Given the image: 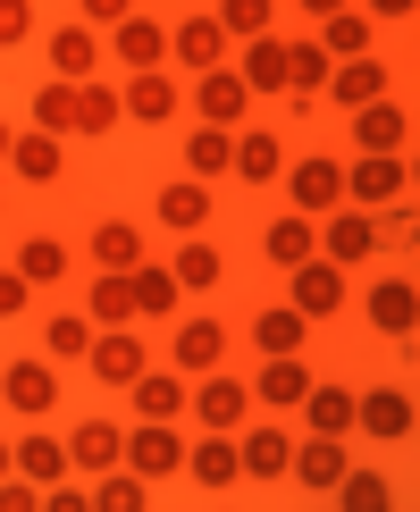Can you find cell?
Listing matches in <instances>:
<instances>
[{
  "instance_id": "cell-1",
  "label": "cell",
  "mask_w": 420,
  "mask_h": 512,
  "mask_svg": "<svg viewBox=\"0 0 420 512\" xmlns=\"http://www.w3.org/2000/svg\"><path fill=\"white\" fill-rule=\"evenodd\" d=\"M286 202L303 210V219H328V210L345 202V160H328V152L286 160Z\"/></svg>"
},
{
  "instance_id": "cell-2",
  "label": "cell",
  "mask_w": 420,
  "mask_h": 512,
  "mask_svg": "<svg viewBox=\"0 0 420 512\" xmlns=\"http://www.w3.org/2000/svg\"><path fill=\"white\" fill-rule=\"evenodd\" d=\"M286 277H294V294H286V303L303 311L311 328H320V319H336V311H345V269H336L328 252H311V261H294Z\"/></svg>"
},
{
  "instance_id": "cell-3",
  "label": "cell",
  "mask_w": 420,
  "mask_h": 512,
  "mask_svg": "<svg viewBox=\"0 0 420 512\" xmlns=\"http://www.w3.org/2000/svg\"><path fill=\"white\" fill-rule=\"evenodd\" d=\"M412 194V168L404 152H362L345 168V202H370V210H387V202H404Z\"/></svg>"
},
{
  "instance_id": "cell-4",
  "label": "cell",
  "mask_w": 420,
  "mask_h": 512,
  "mask_svg": "<svg viewBox=\"0 0 420 512\" xmlns=\"http://www.w3.org/2000/svg\"><path fill=\"white\" fill-rule=\"evenodd\" d=\"M126 471H143V479H168V471H185V437H177V420H135L126 429Z\"/></svg>"
},
{
  "instance_id": "cell-5",
  "label": "cell",
  "mask_w": 420,
  "mask_h": 512,
  "mask_svg": "<svg viewBox=\"0 0 420 512\" xmlns=\"http://www.w3.org/2000/svg\"><path fill=\"white\" fill-rule=\"evenodd\" d=\"M185 403H194V420H202V429L236 437V429H244V412H252V387H244V378H227V370H202V387L185 395Z\"/></svg>"
},
{
  "instance_id": "cell-6",
  "label": "cell",
  "mask_w": 420,
  "mask_h": 512,
  "mask_svg": "<svg viewBox=\"0 0 420 512\" xmlns=\"http://www.w3.org/2000/svg\"><path fill=\"white\" fill-rule=\"evenodd\" d=\"M227 361V319H210V311H194L177 336H168V370H185V378H202V370H219Z\"/></svg>"
},
{
  "instance_id": "cell-7",
  "label": "cell",
  "mask_w": 420,
  "mask_h": 512,
  "mask_svg": "<svg viewBox=\"0 0 420 512\" xmlns=\"http://www.w3.org/2000/svg\"><path fill=\"white\" fill-rule=\"evenodd\" d=\"M168 59H177V68H227V26L210 9H194V17H177V26H168Z\"/></svg>"
},
{
  "instance_id": "cell-8",
  "label": "cell",
  "mask_w": 420,
  "mask_h": 512,
  "mask_svg": "<svg viewBox=\"0 0 420 512\" xmlns=\"http://www.w3.org/2000/svg\"><path fill=\"white\" fill-rule=\"evenodd\" d=\"M84 361H93V378H101V387H135V378L152 370L143 336H126V328H93V345H84Z\"/></svg>"
},
{
  "instance_id": "cell-9",
  "label": "cell",
  "mask_w": 420,
  "mask_h": 512,
  "mask_svg": "<svg viewBox=\"0 0 420 512\" xmlns=\"http://www.w3.org/2000/svg\"><path fill=\"white\" fill-rule=\"evenodd\" d=\"M412 420H420V412H412V395L395 387V378H387V387H370V395H353V429H370L378 445H404Z\"/></svg>"
},
{
  "instance_id": "cell-10",
  "label": "cell",
  "mask_w": 420,
  "mask_h": 512,
  "mask_svg": "<svg viewBox=\"0 0 420 512\" xmlns=\"http://www.w3.org/2000/svg\"><path fill=\"white\" fill-rule=\"evenodd\" d=\"M118 110H126V118H143V126H168V118L185 110V93H177V76H168V68H126Z\"/></svg>"
},
{
  "instance_id": "cell-11",
  "label": "cell",
  "mask_w": 420,
  "mask_h": 512,
  "mask_svg": "<svg viewBox=\"0 0 420 512\" xmlns=\"http://www.w3.org/2000/svg\"><path fill=\"white\" fill-rule=\"evenodd\" d=\"M320 252H328L336 269L370 261V252H378V219H370L362 202H336V210H328V227H320Z\"/></svg>"
},
{
  "instance_id": "cell-12",
  "label": "cell",
  "mask_w": 420,
  "mask_h": 512,
  "mask_svg": "<svg viewBox=\"0 0 420 512\" xmlns=\"http://www.w3.org/2000/svg\"><path fill=\"white\" fill-rule=\"evenodd\" d=\"M194 110H202V126H244V118H252L244 76H236V68H202V76H194Z\"/></svg>"
},
{
  "instance_id": "cell-13",
  "label": "cell",
  "mask_w": 420,
  "mask_h": 512,
  "mask_svg": "<svg viewBox=\"0 0 420 512\" xmlns=\"http://www.w3.org/2000/svg\"><path fill=\"white\" fill-rule=\"evenodd\" d=\"M0 395H9V412L42 420L59 403V361H9V370H0Z\"/></svg>"
},
{
  "instance_id": "cell-14",
  "label": "cell",
  "mask_w": 420,
  "mask_h": 512,
  "mask_svg": "<svg viewBox=\"0 0 420 512\" xmlns=\"http://www.w3.org/2000/svg\"><path fill=\"white\" fill-rule=\"evenodd\" d=\"M286 479H303L311 496H336V479H345V437H294Z\"/></svg>"
},
{
  "instance_id": "cell-15",
  "label": "cell",
  "mask_w": 420,
  "mask_h": 512,
  "mask_svg": "<svg viewBox=\"0 0 420 512\" xmlns=\"http://www.w3.org/2000/svg\"><path fill=\"white\" fill-rule=\"evenodd\" d=\"M110 59H118V68H160V59H168V26L143 17V9H126L110 26Z\"/></svg>"
},
{
  "instance_id": "cell-16",
  "label": "cell",
  "mask_w": 420,
  "mask_h": 512,
  "mask_svg": "<svg viewBox=\"0 0 420 512\" xmlns=\"http://www.w3.org/2000/svg\"><path fill=\"white\" fill-rule=\"evenodd\" d=\"M353 118V143H362V152H404V135H412V110L404 101H362V110H345Z\"/></svg>"
},
{
  "instance_id": "cell-17",
  "label": "cell",
  "mask_w": 420,
  "mask_h": 512,
  "mask_svg": "<svg viewBox=\"0 0 420 512\" xmlns=\"http://www.w3.org/2000/svg\"><path fill=\"white\" fill-rule=\"evenodd\" d=\"M185 471H194V487L202 496H227L244 471H236V437H219V429H202L194 445H185Z\"/></svg>"
},
{
  "instance_id": "cell-18",
  "label": "cell",
  "mask_w": 420,
  "mask_h": 512,
  "mask_svg": "<svg viewBox=\"0 0 420 512\" xmlns=\"http://www.w3.org/2000/svg\"><path fill=\"white\" fill-rule=\"evenodd\" d=\"M227 168H236L244 185H278V177H286V143L269 135V126H236V152H227Z\"/></svg>"
},
{
  "instance_id": "cell-19",
  "label": "cell",
  "mask_w": 420,
  "mask_h": 512,
  "mask_svg": "<svg viewBox=\"0 0 420 512\" xmlns=\"http://www.w3.org/2000/svg\"><path fill=\"white\" fill-rule=\"evenodd\" d=\"M362 311H370V328H378V336H412V319H420L412 277H404V269H387V277H378V286L362 294Z\"/></svg>"
},
{
  "instance_id": "cell-20",
  "label": "cell",
  "mask_w": 420,
  "mask_h": 512,
  "mask_svg": "<svg viewBox=\"0 0 420 512\" xmlns=\"http://www.w3.org/2000/svg\"><path fill=\"white\" fill-rule=\"evenodd\" d=\"M294 412H303L311 437H353V387H336V378H311Z\"/></svg>"
},
{
  "instance_id": "cell-21",
  "label": "cell",
  "mask_w": 420,
  "mask_h": 512,
  "mask_svg": "<svg viewBox=\"0 0 420 512\" xmlns=\"http://www.w3.org/2000/svg\"><path fill=\"white\" fill-rule=\"evenodd\" d=\"M286 454H294V437L278 429V420L236 429V471H244V479H286Z\"/></svg>"
},
{
  "instance_id": "cell-22",
  "label": "cell",
  "mask_w": 420,
  "mask_h": 512,
  "mask_svg": "<svg viewBox=\"0 0 420 512\" xmlns=\"http://www.w3.org/2000/svg\"><path fill=\"white\" fill-rule=\"evenodd\" d=\"M303 387H311L303 353H269L261 378H252V403H261V412H294V403H303Z\"/></svg>"
},
{
  "instance_id": "cell-23",
  "label": "cell",
  "mask_w": 420,
  "mask_h": 512,
  "mask_svg": "<svg viewBox=\"0 0 420 512\" xmlns=\"http://www.w3.org/2000/svg\"><path fill=\"white\" fill-rule=\"evenodd\" d=\"M160 227H177V236H202V227H210V210H219V202H210V185L202 177H177V185H160Z\"/></svg>"
},
{
  "instance_id": "cell-24",
  "label": "cell",
  "mask_w": 420,
  "mask_h": 512,
  "mask_svg": "<svg viewBox=\"0 0 420 512\" xmlns=\"http://www.w3.org/2000/svg\"><path fill=\"white\" fill-rule=\"evenodd\" d=\"M168 277H177L185 294H210L227 277V252L210 244V236H177V252H168Z\"/></svg>"
},
{
  "instance_id": "cell-25",
  "label": "cell",
  "mask_w": 420,
  "mask_h": 512,
  "mask_svg": "<svg viewBox=\"0 0 420 512\" xmlns=\"http://www.w3.org/2000/svg\"><path fill=\"white\" fill-rule=\"evenodd\" d=\"M320 93L336 101V110H362V101H378V93H387V59H345V68H328V84H320Z\"/></svg>"
},
{
  "instance_id": "cell-26",
  "label": "cell",
  "mask_w": 420,
  "mask_h": 512,
  "mask_svg": "<svg viewBox=\"0 0 420 512\" xmlns=\"http://www.w3.org/2000/svg\"><path fill=\"white\" fill-rule=\"evenodd\" d=\"M236 76H244V93H286V42L278 34H244Z\"/></svg>"
},
{
  "instance_id": "cell-27",
  "label": "cell",
  "mask_w": 420,
  "mask_h": 512,
  "mask_svg": "<svg viewBox=\"0 0 420 512\" xmlns=\"http://www.w3.org/2000/svg\"><path fill=\"white\" fill-rule=\"evenodd\" d=\"M261 252L278 269H294V261H311V252H320V219H303V210H278V219L261 227Z\"/></svg>"
},
{
  "instance_id": "cell-28",
  "label": "cell",
  "mask_w": 420,
  "mask_h": 512,
  "mask_svg": "<svg viewBox=\"0 0 420 512\" xmlns=\"http://www.w3.org/2000/svg\"><path fill=\"white\" fill-rule=\"evenodd\" d=\"M118 454H126L118 420H76V429H68V471H110Z\"/></svg>"
},
{
  "instance_id": "cell-29",
  "label": "cell",
  "mask_w": 420,
  "mask_h": 512,
  "mask_svg": "<svg viewBox=\"0 0 420 512\" xmlns=\"http://www.w3.org/2000/svg\"><path fill=\"white\" fill-rule=\"evenodd\" d=\"M126 395H135V420H177L185 395H194V378H185V370H143Z\"/></svg>"
},
{
  "instance_id": "cell-30",
  "label": "cell",
  "mask_w": 420,
  "mask_h": 512,
  "mask_svg": "<svg viewBox=\"0 0 420 512\" xmlns=\"http://www.w3.org/2000/svg\"><path fill=\"white\" fill-rule=\"evenodd\" d=\"M51 68L68 76V84L101 76V26H84V17H76V26H59V34H51Z\"/></svg>"
},
{
  "instance_id": "cell-31",
  "label": "cell",
  "mask_w": 420,
  "mask_h": 512,
  "mask_svg": "<svg viewBox=\"0 0 420 512\" xmlns=\"http://www.w3.org/2000/svg\"><path fill=\"white\" fill-rule=\"evenodd\" d=\"M84 319H93V328H135V286H126V269H93Z\"/></svg>"
},
{
  "instance_id": "cell-32",
  "label": "cell",
  "mask_w": 420,
  "mask_h": 512,
  "mask_svg": "<svg viewBox=\"0 0 420 512\" xmlns=\"http://www.w3.org/2000/svg\"><path fill=\"white\" fill-rule=\"evenodd\" d=\"M252 345H261V361L269 353H303L311 345V319L294 303H269V311H252Z\"/></svg>"
},
{
  "instance_id": "cell-33",
  "label": "cell",
  "mask_w": 420,
  "mask_h": 512,
  "mask_svg": "<svg viewBox=\"0 0 420 512\" xmlns=\"http://www.w3.org/2000/svg\"><path fill=\"white\" fill-rule=\"evenodd\" d=\"M9 168L26 185H59V177H68V152H59V135H42V126H34V135L9 143Z\"/></svg>"
},
{
  "instance_id": "cell-34",
  "label": "cell",
  "mask_w": 420,
  "mask_h": 512,
  "mask_svg": "<svg viewBox=\"0 0 420 512\" xmlns=\"http://www.w3.org/2000/svg\"><path fill=\"white\" fill-rule=\"evenodd\" d=\"M320 84H328L320 34H311V42H286V101H294V110H311V101H320Z\"/></svg>"
},
{
  "instance_id": "cell-35",
  "label": "cell",
  "mask_w": 420,
  "mask_h": 512,
  "mask_svg": "<svg viewBox=\"0 0 420 512\" xmlns=\"http://www.w3.org/2000/svg\"><path fill=\"white\" fill-rule=\"evenodd\" d=\"M84 252H93V269H135L143 261V227L135 219H101L93 236H84Z\"/></svg>"
},
{
  "instance_id": "cell-36",
  "label": "cell",
  "mask_w": 420,
  "mask_h": 512,
  "mask_svg": "<svg viewBox=\"0 0 420 512\" xmlns=\"http://www.w3.org/2000/svg\"><path fill=\"white\" fill-rule=\"evenodd\" d=\"M126 286H135V319H177V277H168V269H152V261H135V269H126Z\"/></svg>"
},
{
  "instance_id": "cell-37",
  "label": "cell",
  "mask_w": 420,
  "mask_h": 512,
  "mask_svg": "<svg viewBox=\"0 0 420 512\" xmlns=\"http://www.w3.org/2000/svg\"><path fill=\"white\" fill-rule=\"evenodd\" d=\"M68 269H76V252L59 236H26V244H17V277H26V286H59Z\"/></svg>"
},
{
  "instance_id": "cell-38",
  "label": "cell",
  "mask_w": 420,
  "mask_h": 512,
  "mask_svg": "<svg viewBox=\"0 0 420 512\" xmlns=\"http://www.w3.org/2000/svg\"><path fill=\"white\" fill-rule=\"evenodd\" d=\"M227 152H236V126H194L185 135V177H227Z\"/></svg>"
},
{
  "instance_id": "cell-39",
  "label": "cell",
  "mask_w": 420,
  "mask_h": 512,
  "mask_svg": "<svg viewBox=\"0 0 420 512\" xmlns=\"http://www.w3.org/2000/svg\"><path fill=\"white\" fill-rule=\"evenodd\" d=\"M143 504H152V479L126 471V462H110V471H101V487H93V512H143Z\"/></svg>"
},
{
  "instance_id": "cell-40",
  "label": "cell",
  "mask_w": 420,
  "mask_h": 512,
  "mask_svg": "<svg viewBox=\"0 0 420 512\" xmlns=\"http://www.w3.org/2000/svg\"><path fill=\"white\" fill-rule=\"evenodd\" d=\"M126 110H118V84H101V76H84L76 84V135H110Z\"/></svg>"
},
{
  "instance_id": "cell-41",
  "label": "cell",
  "mask_w": 420,
  "mask_h": 512,
  "mask_svg": "<svg viewBox=\"0 0 420 512\" xmlns=\"http://www.w3.org/2000/svg\"><path fill=\"white\" fill-rule=\"evenodd\" d=\"M9 454H17V471H26L34 487H51V479H68V445H59V437H42V429H34V437H17Z\"/></svg>"
},
{
  "instance_id": "cell-42",
  "label": "cell",
  "mask_w": 420,
  "mask_h": 512,
  "mask_svg": "<svg viewBox=\"0 0 420 512\" xmlns=\"http://www.w3.org/2000/svg\"><path fill=\"white\" fill-rule=\"evenodd\" d=\"M370 34H378V26H370L362 9H336V17H320V51H328V59H362V51H370Z\"/></svg>"
},
{
  "instance_id": "cell-43",
  "label": "cell",
  "mask_w": 420,
  "mask_h": 512,
  "mask_svg": "<svg viewBox=\"0 0 420 512\" xmlns=\"http://www.w3.org/2000/svg\"><path fill=\"white\" fill-rule=\"evenodd\" d=\"M34 126H42V135H76V84L68 76H51L34 93Z\"/></svg>"
},
{
  "instance_id": "cell-44",
  "label": "cell",
  "mask_w": 420,
  "mask_h": 512,
  "mask_svg": "<svg viewBox=\"0 0 420 512\" xmlns=\"http://www.w3.org/2000/svg\"><path fill=\"white\" fill-rule=\"evenodd\" d=\"M84 345H93V319L84 311H59L51 328H42V361H84Z\"/></svg>"
},
{
  "instance_id": "cell-45",
  "label": "cell",
  "mask_w": 420,
  "mask_h": 512,
  "mask_svg": "<svg viewBox=\"0 0 420 512\" xmlns=\"http://www.w3.org/2000/svg\"><path fill=\"white\" fill-rule=\"evenodd\" d=\"M210 17L227 26V42H244V34H269V26H278V0H219Z\"/></svg>"
},
{
  "instance_id": "cell-46",
  "label": "cell",
  "mask_w": 420,
  "mask_h": 512,
  "mask_svg": "<svg viewBox=\"0 0 420 512\" xmlns=\"http://www.w3.org/2000/svg\"><path fill=\"white\" fill-rule=\"evenodd\" d=\"M412 236H420L412 202H387V219H378V252H412Z\"/></svg>"
},
{
  "instance_id": "cell-47",
  "label": "cell",
  "mask_w": 420,
  "mask_h": 512,
  "mask_svg": "<svg viewBox=\"0 0 420 512\" xmlns=\"http://www.w3.org/2000/svg\"><path fill=\"white\" fill-rule=\"evenodd\" d=\"M336 496H345V504H387V479H378V471H353V462H345V479H336Z\"/></svg>"
},
{
  "instance_id": "cell-48",
  "label": "cell",
  "mask_w": 420,
  "mask_h": 512,
  "mask_svg": "<svg viewBox=\"0 0 420 512\" xmlns=\"http://www.w3.org/2000/svg\"><path fill=\"white\" fill-rule=\"evenodd\" d=\"M26 34H34V0H0V51H17Z\"/></svg>"
},
{
  "instance_id": "cell-49",
  "label": "cell",
  "mask_w": 420,
  "mask_h": 512,
  "mask_svg": "<svg viewBox=\"0 0 420 512\" xmlns=\"http://www.w3.org/2000/svg\"><path fill=\"white\" fill-rule=\"evenodd\" d=\"M26 303H34V286H26V277H17V261H9V269H0V319H17Z\"/></svg>"
},
{
  "instance_id": "cell-50",
  "label": "cell",
  "mask_w": 420,
  "mask_h": 512,
  "mask_svg": "<svg viewBox=\"0 0 420 512\" xmlns=\"http://www.w3.org/2000/svg\"><path fill=\"white\" fill-rule=\"evenodd\" d=\"M412 9H420V0H362V17H370V26H404Z\"/></svg>"
},
{
  "instance_id": "cell-51",
  "label": "cell",
  "mask_w": 420,
  "mask_h": 512,
  "mask_svg": "<svg viewBox=\"0 0 420 512\" xmlns=\"http://www.w3.org/2000/svg\"><path fill=\"white\" fill-rule=\"evenodd\" d=\"M76 9H84V26H118V17L135 9V0H76Z\"/></svg>"
},
{
  "instance_id": "cell-52",
  "label": "cell",
  "mask_w": 420,
  "mask_h": 512,
  "mask_svg": "<svg viewBox=\"0 0 420 512\" xmlns=\"http://www.w3.org/2000/svg\"><path fill=\"white\" fill-rule=\"evenodd\" d=\"M303 17H336V9H353V0H294Z\"/></svg>"
},
{
  "instance_id": "cell-53",
  "label": "cell",
  "mask_w": 420,
  "mask_h": 512,
  "mask_svg": "<svg viewBox=\"0 0 420 512\" xmlns=\"http://www.w3.org/2000/svg\"><path fill=\"white\" fill-rule=\"evenodd\" d=\"M9 471H17V454H9V437H0V479H9Z\"/></svg>"
},
{
  "instance_id": "cell-54",
  "label": "cell",
  "mask_w": 420,
  "mask_h": 512,
  "mask_svg": "<svg viewBox=\"0 0 420 512\" xmlns=\"http://www.w3.org/2000/svg\"><path fill=\"white\" fill-rule=\"evenodd\" d=\"M9 143H17V135H9V126H0V168H9Z\"/></svg>"
},
{
  "instance_id": "cell-55",
  "label": "cell",
  "mask_w": 420,
  "mask_h": 512,
  "mask_svg": "<svg viewBox=\"0 0 420 512\" xmlns=\"http://www.w3.org/2000/svg\"><path fill=\"white\" fill-rule=\"evenodd\" d=\"M0 210H9V202H0Z\"/></svg>"
},
{
  "instance_id": "cell-56",
  "label": "cell",
  "mask_w": 420,
  "mask_h": 512,
  "mask_svg": "<svg viewBox=\"0 0 420 512\" xmlns=\"http://www.w3.org/2000/svg\"><path fill=\"white\" fill-rule=\"evenodd\" d=\"M0 59H9V51H0Z\"/></svg>"
}]
</instances>
